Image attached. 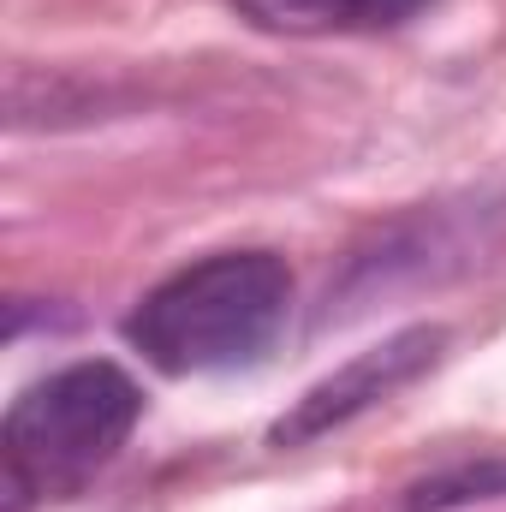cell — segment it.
<instances>
[{
  "label": "cell",
  "mask_w": 506,
  "mask_h": 512,
  "mask_svg": "<svg viewBox=\"0 0 506 512\" xmlns=\"http://www.w3.org/2000/svg\"><path fill=\"white\" fill-rule=\"evenodd\" d=\"M292 316V268L274 251L203 256L143 292L126 340L161 376L251 370Z\"/></svg>",
  "instance_id": "1"
},
{
  "label": "cell",
  "mask_w": 506,
  "mask_h": 512,
  "mask_svg": "<svg viewBox=\"0 0 506 512\" xmlns=\"http://www.w3.org/2000/svg\"><path fill=\"white\" fill-rule=\"evenodd\" d=\"M137 417L143 393L108 358L66 364L24 387L0 429L12 495H72L126 447Z\"/></svg>",
  "instance_id": "2"
},
{
  "label": "cell",
  "mask_w": 506,
  "mask_h": 512,
  "mask_svg": "<svg viewBox=\"0 0 506 512\" xmlns=\"http://www.w3.org/2000/svg\"><path fill=\"white\" fill-rule=\"evenodd\" d=\"M441 346H447V328H435V322H417V328H399V334L376 340L370 352L346 358L334 376H322L316 387H304V393L292 399V411L274 417L268 441H274V447H310V441L346 429V423L364 417L370 405L393 399L399 387H411L423 370H435V364H441Z\"/></svg>",
  "instance_id": "3"
},
{
  "label": "cell",
  "mask_w": 506,
  "mask_h": 512,
  "mask_svg": "<svg viewBox=\"0 0 506 512\" xmlns=\"http://www.w3.org/2000/svg\"><path fill=\"white\" fill-rule=\"evenodd\" d=\"M429 0H233V12L268 36H381Z\"/></svg>",
  "instance_id": "4"
},
{
  "label": "cell",
  "mask_w": 506,
  "mask_h": 512,
  "mask_svg": "<svg viewBox=\"0 0 506 512\" xmlns=\"http://www.w3.org/2000/svg\"><path fill=\"white\" fill-rule=\"evenodd\" d=\"M506 495V465H471V471H447V477H429L405 495V512L423 507H459V501H489Z\"/></svg>",
  "instance_id": "5"
}]
</instances>
